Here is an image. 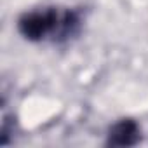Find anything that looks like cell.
<instances>
[{
	"mask_svg": "<svg viewBox=\"0 0 148 148\" xmlns=\"http://www.w3.org/2000/svg\"><path fill=\"white\" fill-rule=\"evenodd\" d=\"M59 21V11L58 9H45V11H32L19 18L18 28L19 33L32 40L38 42L47 35H54Z\"/></svg>",
	"mask_w": 148,
	"mask_h": 148,
	"instance_id": "cell-1",
	"label": "cell"
},
{
	"mask_svg": "<svg viewBox=\"0 0 148 148\" xmlns=\"http://www.w3.org/2000/svg\"><path fill=\"white\" fill-rule=\"evenodd\" d=\"M141 139V129L136 120L122 119L113 124L108 131L106 145L108 146H134Z\"/></svg>",
	"mask_w": 148,
	"mask_h": 148,
	"instance_id": "cell-2",
	"label": "cell"
}]
</instances>
